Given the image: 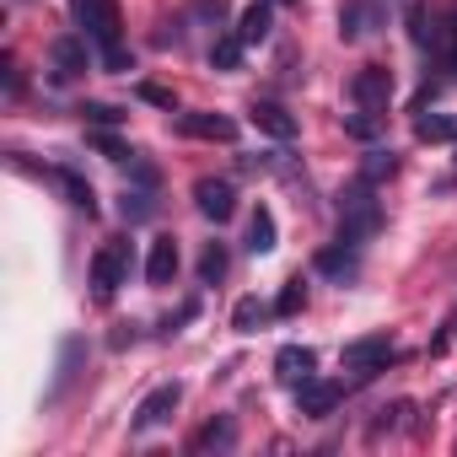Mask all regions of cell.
I'll return each instance as SVG.
<instances>
[{
  "mask_svg": "<svg viewBox=\"0 0 457 457\" xmlns=\"http://www.w3.org/2000/svg\"><path fill=\"white\" fill-rule=\"evenodd\" d=\"M350 97H355V113H350V135L371 140L387 119V103H393V71L387 65H361L350 76Z\"/></svg>",
  "mask_w": 457,
  "mask_h": 457,
  "instance_id": "obj_1",
  "label": "cell"
},
{
  "mask_svg": "<svg viewBox=\"0 0 457 457\" xmlns=\"http://www.w3.org/2000/svg\"><path fill=\"white\" fill-rule=\"evenodd\" d=\"M81 119H92V124H119L124 113H119V108H108V103H87V108H81Z\"/></svg>",
  "mask_w": 457,
  "mask_h": 457,
  "instance_id": "obj_27",
  "label": "cell"
},
{
  "mask_svg": "<svg viewBox=\"0 0 457 457\" xmlns=\"http://www.w3.org/2000/svg\"><path fill=\"white\" fill-rule=\"evenodd\" d=\"M194 204H199L204 220L220 226V220H232V215H237V188L226 183V178H199V183H194Z\"/></svg>",
  "mask_w": 457,
  "mask_h": 457,
  "instance_id": "obj_6",
  "label": "cell"
},
{
  "mask_svg": "<svg viewBox=\"0 0 457 457\" xmlns=\"http://www.w3.org/2000/svg\"><path fill=\"white\" fill-rule=\"evenodd\" d=\"M393 172H398V156H393V151H371V156H366V167H361V178H366V183L393 178Z\"/></svg>",
  "mask_w": 457,
  "mask_h": 457,
  "instance_id": "obj_23",
  "label": "cell"
},
{
  "mask_svg": "<svg viewBox=\"0 0 457 457\" xmlns=\"http://www.w3.org/2000/svg\"><path fill=\"white\" fill-rule=\"evenodd\" d=\"M178 129L194 135V140H237V124L226 119V113H183Z\"/></svg>",
  "mask_w": 457,
  "mask_h": 457,
  "instance_id": "obj_9",
  "label": "cell"
},
{
  "mask_svg": "<svg viewBox=\"0 0 457 457\" xmlns=\"http://www.w3.org/2000/svg\"><path fill=\"white\" fill-rule=\"evenodd\" d=\"M145 103H162V108H172V92H162V87H145Z\"/></svg>",
  "mask_w": 457,
  "mask_h": 457,
  "instance_id": "obj_28",
  "label": "cell"
},
{
  "mask_svg": "<svg viewBox=\"0 0 457 457\" xmlns=\"http://www.w3.org/2000/svg\"><path fill=\"white\" fill-rule=\"evenodd\" d=\"M275 371H280V382H286V387H302V382H312V377H318V355H312L307 345H286V350L275 355Z\"/></svg>",
  "mask_w": 457,
  "mask_h": 457,
  "instance_id": "obj_8",
  "label": "cell"
},
{
  "mask_svg": "<svg viewBox=\"0 0 457 457\" xmlns=\"http://www.w3.org/2000/svg\"><path fill=\"white\" fill-rule=\"evenodd\" d=\"M452 71H457V54H452Z\"/></svg>",
  "mask_w": 457,
  "mask_h": 457,
  "instance_id": "obj_30",
  "label": "cell"
},
{
  "mask_svg": "<svg viewBox=\"0 0 457 457\" xmlns=\"http://www.w3.org/2000/svg\"><path fill=\"white\" fill-rule=\"evenodd\" d=\"M302 307H307V286H302V275H296V280H286V291H280L275 312H286V318H291V312H302Z\"/></svg>",
  "mask_w": 457,
  "mask_h": 457,
  "instance_id": "obj_26",
  "label": "cell"
},
{
  "mask_svg": "<svg viewBox=\"0 0 457 457\" xmlns=\"http://www.w3.org/2000/svg\"><path fill=\"white\" fill-rule=\"evenodd\" d=\"M172 275H178V243L172 237H156L151 243V259H145V280L151 286H172Z\"/></svg>",
  "mask_w": 457,
  "mask_h": 457,
  "instance_id": "obj_11",
  "label": "cell"
},
{
  "mask_svg": "<svg viewBox=\"0 0 457 457\" xmlns=\"http://www.w3.org/2000/svg\"><path fill=\"white\" fill-rule=\"evenodd\" d=\"M49 65H54V81H76V76L87 71V44H81V38H54Z\"/></svg>",
  "mask_w": 457,
  "mask_h": 457,
  "instance_id": "obj_10",
  "label": "cell"
},
{
  "mask_svg": "<svg viewBox=\"0 0 457 457\" xmlns=\"http://www.w3.org/2000/svg\"><path fill=\"white\" fill-rule=\"evenodd\" d=\"M355 264H361V248H355V243H345V237H339L334 248H323V253H318V270H323V275H339V280H345V275H355Z\"/></svg>",
  "mask_w": 457,
  "mask_h": 457,
  "instance_id": "obj_15",
  "label": "cell"
},
{
  "mask_svg": "<svg viewBox=\"0 0 457 457\" xmlns=\"http://www.w3.org/2000/svg\"><path fill=\"white\" fill-rule=\"evenodd\" d=\"M76 22L81 33L97 44L103 65L108 71H124L129 54H124V17H119V0H76Z\"/></svg>",
  "mask_w": 457,
  "mask_h": 457,
  "instance_id": "obj_2",
  "label": "cell"
},
{
  "mask_svg": "<svg viewBox=\"0 0 457 457\" xmlns=\"http://www.w3.org/2000/svg\"><path fill=\"white\" fill-rule=\"evenodd\" d=\"M414 129H420V140H452V135H457V124H452V119H441V113H425Z\"/></svg>",
  "mask_w": 457,
  "mask_h": 457,
  "instance_id": "obj_24",
  "label": "cell"
},
{
  "mask_svg": "<svg viewBox=\"0 0 457 457\" xmlns=\"http://www.w3.org/2000/svg\"><path fill=\"white\" fill-rule=\"evenodd\" d=\"M387 361H393V339H387V334H371V339H350V345H345V371H350L355 382L387 371Z\"/></svg>",
  "mask_w": 457,
  "mask_h": 457,
  "instance_id": "obj_5",
  "label": "cell"
},
{
  "mask_svg": "<svg viewBox=\"0 0 457 457\" xmlns=\"http://www.w3.org/2000/svg\"><path fill=\"white\" fill-rule=\"evenodd\" d=\"M178 403H183V387H178V382H167V387L145 393V398H140V409H135V430H156V425H167Z\"/></svg>",
  "mask_w": 457,
  "mask_h": 457,
  "instance_id": "obj_7",
  "label": "cell"
},
{
  "mask_svg": "<svg viewBox=\"0 0 457 457\" xmlns=\"http://www.w3.org/2000/svg\"><path fill=\"white\" fill-rule=\"evenodd\" d=\"M151 210H156L151 188H129V194H124V220H145Z\"/></svg>",
  "mask_w": 457,
  "mask_h": 457,
  "instance_id": "obj_25",
  "label": "cell"
},
{
  "mask_svg": "<svg viewBox=\"0 0 457 457\" xmlns=\"http://www.w3.org/2000/svg\"><path fill=\"white\" fill-rule=\"evenodd\" d=\"M377 22H382V12H377V6H345V12H339V33H345L350 44H355V38H371V33H377Z\"/></svg>",
  "mask_w": 457,
  "mask_h": 457,
  "instance_id": "obj_13",
  "label": "cell"
},
{
  "mask_svg": "<svg viewBox=\"0 0 457 457\" xmlns=\"http://www.w3.org/2000/svg\"><path fill=\"white\" fill-rule=\"evenodd\" d=\"M220 275H226V248H220V243H210V248L199 253V280H204V286H215Z\"/></svg>",
  "mask_w": 457,
  "mask_h": 457,
  "instance_id": "obj_22",
  "label": "cell"
},
{
  "mask_svg": "<svg viewBox=\"0 0 457 457\" xmlns=\"http://www.w3.org/2000/svg\"><path fill=\"white\" fill-rule=\"evenodd\" d=\"M264 318H270V302H259V296H243V302L232 307V328H237V334H259Z\"/></svg>",
  "mask_w": 457,
  "mask_h": 457,
  "instance_id": "obj_19",
  "label": "cell"
},
{
  "mask_svg": "<svg viewBox=\"0 0 457 457\" xmlns=\"http://www.w3.org/2000/svg\"><path fill=\"white\" fill-rule=\"evenodd\" d=\"M296 398H302V414L323 420V414H328V409L339 403V387H334V382H318V377H312V382H302V387H296Z\"/></svg>",
  "mask_w": 457,
  "mask_h": 457,
  "instance_id": "obj_12",
  "label": "cell"
},
{
  "mask_svg": "<svg viewBox=\"0 0 457 457\" xmlns=\"http://www.w3.org/2000/svg\"><path fill=\"white\" fill-rule=\"evenodd\" d=\"M129 270H135V248H129V237H108V243L92 253V296L108 302L119 286H129Z\"/></svg>",
  "mask_w": 457,
  "mask_h": 457,
  "instance_id": "obj_3",
  "label": "cell"
},
{
  "mask_svg": "<svg viewBox=\"0 0 457 457\" xmlns=\"http://www.w3.org/2000/svg\"><path fill=\"white\" fill-rule=\"evenodd\" d=\"M253 124H259L264 135H275V140H291V135H296V119H291L280 103H253Z\"/></svg>",
  "mask_w": 457,
  "mask_h": 457,
  "instance_id": "obj_14",
  "label": "cell"
},
{
  "mask_svg": "<svg viewBox=\"0 0 457 457\" xmlns=\"http://www.w3.org/2000/svg\"><path fill=\"white\" fill-rule=\"evenodd\" d=\"M232 441H237V425H232V420H210V425L188 441V452H226Z\"/></svg>",
  "mask_w": 457,
  "mask_h": 457,
  "instance_id": "obj_16",
  "label": "cell"
},
{
  "mask_svg": "<svg viewBox=\"0 0 457 457\" xmlns=\"http://www.w3.org/2000/svg\"><path fill=\"white\" fill-rule=\"evenodd\" d=\"M97 145H103V151H108V156H113V162H119V156H124V145H119V140H113V135H97Z\"/></svg>",
  "mask_w": 457,
  "mask_h": 457,
  "instance_id": "obj_29",
  "label": "cell"
},
{
  "mask_svg": "<svg viewBox=\"0 0 457 457\" xmlns=\"http://www.w3.org/2000/svg\"><path fill=\"white\" fill-rule=\"evenodd\" d=\"M54 183L71 194V204H76V210H87V215L97 210V194H92V183H87V178H76L71 167H60V172H54Z\"/></svg>",
  "mask_w": 457,
  "mask_h": 457,
  "instance_id": "obj_18",
  "label": "cell"
},
{
  "mask_svg": "<svg viewBox=\"0 0 457 457\" xmlns=\"http://www.w3.org/2000/svg\"><path fill=\"white\" fill-rule=\"evenodd\" d=\"M377 220H382V204H377L371 183L361 178V183L345 194V204H339V237L355 243V248H366V237L377 232Z\"/></svg>",
  "mask_w": 457,
  "mask_h": 457,
  "instance_id": "obj_4",
  "label": "cell"
},
{
  "mask_svg": "<svg viewBox=\"0 0 457 457\" xmlns=\"http://www.w3.org/2000/svg\"><path fill=\"white\" fill-rule=\"evenodd\" d=\"M243 49H248V44H243L237 33H232V38H220V44L210 49V60H215V71H237V60H243Z\"/></svg>",
  "mask_w": 457,
  "mask_h": 457,
  "instance_id": "obj_21",
  "label": "cell"
},
{
  "mask_svg": "<svg viewBox=\"0 0 457 457\" xmlns=\"http://www.w3.org/2000/svg\"><path fill=\"white\" fill-rule=\"evenodd\" d=\"M248 253H275V215L259 204L248 220Z\"/></svg>",
  "mask_w": 457,
  "mask_h": 457,
  "instance_id": "obj_17",
  "label": "cell"
},
{
  "mask_svg": "<svg viewBox=\"0 0 457 457\" xmlns=\"http://www.w3.org/2000/svg\"><path fill=\"white\" fill-rule=\"evenodd\" d=\"M237 38H243V44H264V38H270V6H264V0L243 12V22H237Z\"/></svg>",
  "mask_w": 457,
  "mask_h": 457,
  "instance_id": "obj_20",
  "label": "cell"
}]
</instances>
